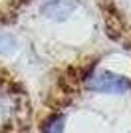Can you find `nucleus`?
<instances>
[{
  "instance_id": "1",
  "label": "nucleus",
  "mask_w": 131,
  "mask_h": 133,
  "mask_svg": "<svg viewBox=\"0 0 131 133\" xmlns=\"http://www.w3.org/2000/svg\"><path fill=\"white\" fill-rule=\"evenodd\" d=\"M87 88L91 91H99V94H125L131 88V82L123 76H117L111 72H95L87 79Z\"/></svg>"
},
{
  "instance_id": "2",
  "label": "nucleus",
  "mask_w": 131,
  "mask_h": 133,
  "mask_svg": "<svg viewBox=\"0 0 131 133\" xmlns=\"http://www.w3.org/2000/svg\"><path fill=\"white\" fill-rule=\"evenodd\" d=\"M76 8V0H50L42 6V14L52 20H66Z\"/></svg>"
},
{
  "instance_id": "3",
  "label": "nucleus",
  "mask_w": 131,
  "mask_h": 133,
  "mask_svg": "<svg viewBox=\"0 0 131 133\" xmlns=\"http://www.w3.org/2000/svg\"><path fill=\"white\" fill-rule=\"evenodd\" d=\"M62 129H64V117L54 115V117H50L48 121L44 123L42 133H62Z\"/></svg>"
},
{
  "instance_id": "4",
  "label": "nucleus",
  "mask_w": 131,
  "mask_h": 133,
  "mask_svg": "<svg viewBox=\"0 0 131 133\" xmlns=\"http://www.w3.org/2000/svg\"><path fill=\"white\" fill-rule=\"evenodd\" d=\"M10 48H12V40L10 38H6V40L0 38V52H6V50H10Z\"/></svg>"
}]
</instances>
